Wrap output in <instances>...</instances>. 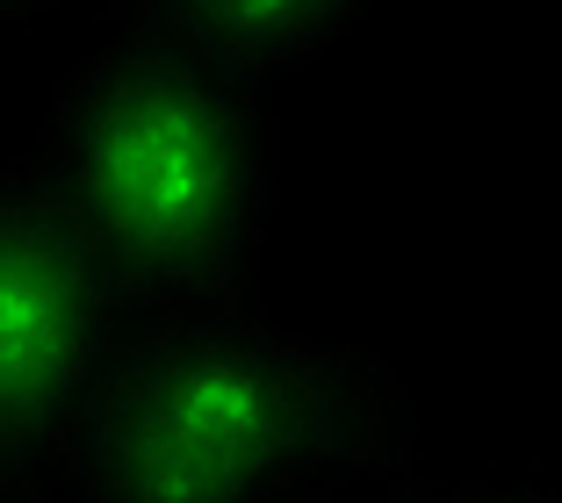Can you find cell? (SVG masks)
<instances>
[{
    "label": "cell",
    "mask_w": 562,
    "mask_h": 503,
    "mask_svg": "<svg viewBox=\"0 0 562 503\" xmlns=\"http://www.w3.org/2000/svg\"><path fill=\"white\" fill-rule=\"evenodd\" d=\"M412 438L390 359L238 302L116 331L72 418L66 482L80 503H325L404 475Z\"/></svg>",
    "instance_id": "1"
},
{
    "label": "cell",
    "mask_w": 562,
    "mask_h": 503,
    "mask_svg": "<svg viewBox=\"0 0 562 503\" xmlns=\"http://www.w3.org/2000/svg\"><path fill=\"white\" fill-rule=\"evenodd\" d=\"M101 30L50 87L36 180L123 309L188 317L252 302L281 202L274 87L137 22L101 15Z\"/></svg>",
    "instance_id": "2"
},
{
    "label": "cell",
    "mask_w": 562,
    "mask_h": 503,
    "mask_svg": "<svg viewBox=\"0 0 562 503\" xmlns=\"http://www.w3.org/2000/svg\"><path fill=\"white\" fill-rule=\"evenodd\" d=\"M116 288L36 165H0V503H50L72 418L116 345Z\"/></svg>",
    "instance_id": "3"
},
{
    "label": "cell",
    "mask_w": 562,
    "mask_h": 503,
    "mask_svg": "<svg viewBox=\"0 0 562 503\" xmlns=\"http://www.w3.org/2000/svg\"><path fill=\"white\" fill-rule=\"evenodd\" d=\"M109 22H137L173 44L202 50L216 66L274 87L281 72L311 66L347 36L368 30V8H331V0H145V8H109Z\"/></svg>",
    "instance_id": "4"
},
{
    "label": "cell",
    "mask_w": 562,
    "mask_h": 503,
    "mask_svg": "<svg viewBox=\"0 0 562 503\" xmlns=\"http://www.w3.org/2000/svg\"><path fill=\"white\" fill-rule=\"evenodd\" d=\"M390 503H562V489H533V482H462V489H418V482H404Z\"/></svg>",
    "instance_id": "5"
}]
</instances>
